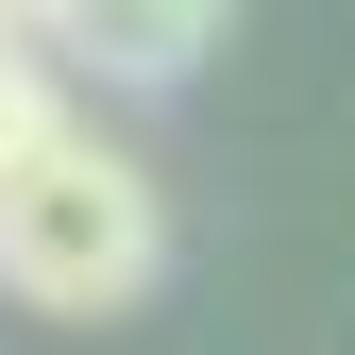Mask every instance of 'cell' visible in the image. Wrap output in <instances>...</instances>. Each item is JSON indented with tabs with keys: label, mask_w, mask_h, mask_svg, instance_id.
I'll list each match as a JSON object with an SVG mask.
<instances>
[{
	"label": "cell",
	"mask_w": 355,
	"mask_h": 355,
	"mask_svg": "<svg viewBox=\"0 0 355 355\" xmlns=\"http://www.w3.org/2000/svg\"><path fill=\"white\" fill-rule=\"evenodd\" d=\"M34 17H51V0H0V34H34Z\"/></svg>",
	"instance_id": "3957f363"
},
{
	"label": "cell",
	"mask_w": 355,
	"mask_h": 355,
	"mask_svg": "<svg viewBox=\"0 0 355 355\" xmlns=\"http://www.w3.org/2000/svg\"><path fill=\"white\" fill-rule=\"evenodd\" d=\"M220 34H237V0H51L34 17V51L85 68V85H119V102H153V85H187Z\"/></svg>",
	"instance_id": "7a4b0ae2"
},
{
	"label": "cell",
	"mask_w": 355,
	"mask_h": 355,
	"mask_svg": "<svg viewBox=\"0 0 355 355\" xmlns=\"http://www.w3.org/2000/svg\"><path fill=\"white\" fill-rule=\"evenodd\" d=\"M169 271V203L153 169L102 136V119H51V136L17 153V187H0V288L34 304V322H119Z\"/></svg>",
	"instance_id": "6da1fadb"
}]
</instances>
